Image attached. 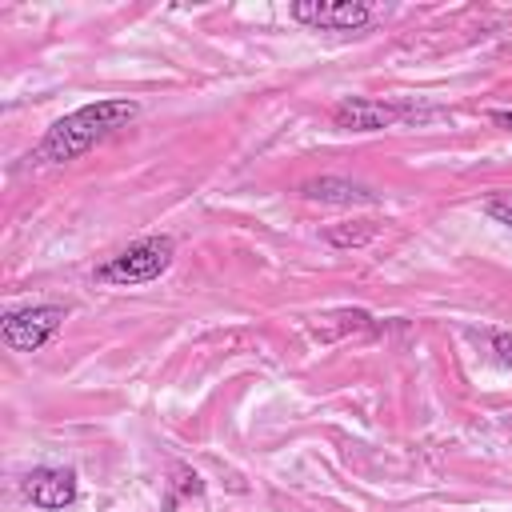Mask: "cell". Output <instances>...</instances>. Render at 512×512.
<instances>
[{
  "instance_id": "obj_1",
  "label": "cell",
  "mask_w": 512,
  "mask_h": 512,
  "mask_svg": "<svg viewBox=\"0 0 512 512\" xmlns=\"http://www.w3.org/2000/svg\"><path fill=\"white\" fill-rule=\"evenodd\" d=\"M140 108L132 100H96V104H84L76 112H68L64 120H56L44 140L36 144V160L40 164H64V160H76L80 152H88L96 140L112 136L116 128H124Z\"/></svg>"
},
{
  "instance_id": "obj_2",
  "label": "cell",
  "mask_w": 512,
  "mask_h": 512,
  "mask_svg": "<svg viewBox=\"0 0 512 512\" xmlns=\"http://www.w3.org/2000/svg\"><path fill=\"white\" fill-rule=\"evenodd\" d=\"M172 256H176L172 236H144V240L128 244L124 252L108 256V260L96 268V280H100V284H148V280H156L160 272H168Z\"/></svg>"
},
{
  "instance_id": "obj_3",
  "label": "cell",
  "mask_w": 512,
  "mask_h": 512,
  "mask_svg": "<svg viewBox=\"0 0 512 512\" xmlns=\"http://www.w3.org/2000/svg\"><path fill=\"white\" fill-rule=\"evenodd\" d=\"M64 324V308L60 304H28L4 316V344L16 352H36L44 348L56 328Z\"/></svg>"
},
{
  "instance_id": "obj_4",
  "label": "cell",
  "mask_w": 512,
  "mask_h": 512,
  "mask_svg": "<svg viewBox=\"0 0 512 512\" xmlns=\"http://www.w3.org/2000/svg\"><path fill=\"white\" fill-rule=\"evenodd\" d=\"M292 20L308 24V28H324V32H356L372 20L368 4H352V0H296L292 4Z\"/></svg>"
},
{
  "instance_id": "obj_5",
  "label": "cell",
  "mask_w": 512,
  "mask_h": 512,
  "mask_svg": "<svg viewBox=\"0 0 512 512\" xmlns=\"http://www.w3.org/2000/svg\"><path fill=\"white\" fill-rule=\"evenodd\" d=\"M76 472L72 468H36L24 476V496L44 508V512H60L68 504H76Z\"/></svg>"
},
{
  "instance_id": "obj_6",
  "label": "cell",
  "mask_w": 512,
  "mask_h": 512,
  "mask_svg": "<svg viewBox=\"0 0 512 512\" xmlns=\"http://www.w3.org/2000/svg\"><path fill=\"white\" fill-rule=\"evenodd\" d=\"M400 116H408V112L396 104H380V100H344L332 108L336 128H348V132H376V128L396 124Z\"/></svg>"
},
{
  "instance_id": "obj_7",
  "label": "cell",
  "mask_w": 512,
  "mask_h": 512,
  "mask_svg": "<svg viewBox=\"0 0 512 512\" xmlns=\"http://www.w3.org/2000/svg\"><path fill=\"white\" fill-rule=\"evenodd\" d=\"M308 200H324V204H376V196L352 180H336V176H320L304 184Z\"/></svg>"
},
{
  "instance_id": "obj_8",
  "label": "cell",
  "mask_w": 512,
  "mask_h": 512,
  "mask_svg": "<svg viewBox=\"0 0 512 512\" xmlns=\"http://www.w3.org/2000/svg\"><path fill=\"white\" fill-rule=\"evenodd\" d=\"M200 492H204V480H200V476H196L192 468H184V464H176V468H172V480H168V496H164V512H172L180 496H200Z\"/></svg>"
},
{
  "instance_id": "obj_9",
  "label": "cell",
  "mask_w": 512,
  "mask_h": 512,
  "mask_svg": "<svg viewBox=\"0 0 512 512\" xmlns=\"http://www.w3.org/2000/svg\"><path fill=\"white\" fill-rule=\"evenodd\" d=\"M372 236H376L372 224H364V228H332V232H328V240L340 244V248H348V244H368Z\"/></svg>"
},
{
  "instance_id": "obj_10",
  "label": "cell",
  "mask_w": 512,
  "mask_h": 512,
  "mask_svg": "<svg viewBox=\"0 0 512 512\" xmlns=\"http://www.w3.org/2000/svg\"><path fill=\"white\" fill-rule=\"evenodd\" d=\"M484 212H488L492 220H500V224L512 228V192H496V196H488V200H484Z\"/></svg>"
},
{
  "instance_id": "obj_11",
  "label": "cell",
  "mask_w": 512,
  "mask_h": 512,
  "mask_svg": "<svg viewBox=\"0 0 512 512\" xmlns=\"http://www.w3.org/2000/svg\"><path fill=\"white\" fill-rule=\"evenodd\" d=\"M492 344H496L500 360H504V364H512V336H492Z\"/></svg>"
},
{
  "instance_id": "obj_12",
  "label": "cell",
  "mask_w": 512,
  "mask_h": 512,
  "mask_svg": "<svg viewBox=\"0 0 512 512\" xmlns=\"http://www.w3.org/2000/svg\"><path fill=\"white\" fill-rule=\"evenodd\" d=\"M492 124H500V128L512 132V112H492Z\"/></svg>"
}]
</instances>
